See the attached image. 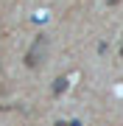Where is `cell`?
<instances>
[{"instance_id":"obj_2","label":"cell","mask_w":123,"mask_h":126,"mask_svg":"<svg viewBox=\"0 0 123 126\" xmlns=\"http://www.w3.org/2000/svg\"><path fill=\"white\" fill-rule=\"evenodd\" d=\"M64 87H67V79H56V87H53V90H56V93H62Z\"/></svg>"},{"instance_id":"obj_1","label":"cell","mask_w":123,"mask_h":126,"mask_svg":"<svg viewBox=\"0 0 123 126\" xmlns=\"http://www.w3.org/2000/svg\"><path fill=\"white\" fill-rule=\"evenodd\" d=\"M45 56H48V36H37L31 50H28V56H25V64L28 67H39L45 62Z\"/></svg>"},{"instance_id":"obj_3","label":"cell","mask_w":123,"mask_h":126,"mask_svg":"<svg viewBox=\"0 0 123 126\" xmlns=\"http://www.w3.org/2000/svg\"><path fill=\"white\" fill-rule=\"evenodd\" d=\"M53 126H78V123H53Z\"/></svg>"},{"instance_id":"obj_5","label":"cell","mask_w":123,"mask_h":126,"mask_svg":"<svg viewBox=\"0 0 123 126\" xmlns=\"http://www.w3.org/2000/svg\"><path fill=\"white\" fill-rule=\"evenodd\" d=\"M109 3H118V0H109Z\"/></svg>"},{"instance_id":"obj_4","label":"cell","mask_w":123,"mask_h":126,"mask_svg":"<svg viewBox=\"0 0 123 126\" xmlns=\"http://www.w3.org/2000/svg\"><path fill=\"white\" fill-rule=\"evenodd\" d=\"M120 56H123V39H120Z\"/></svg>"}]
</instances>
